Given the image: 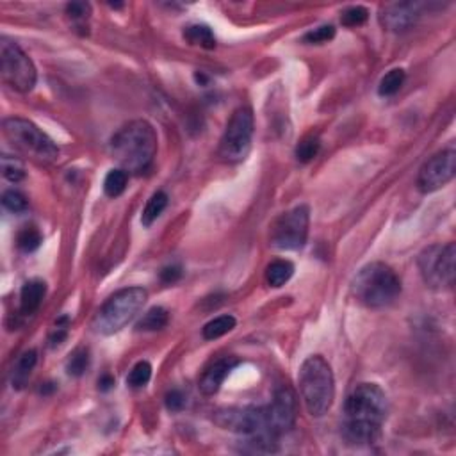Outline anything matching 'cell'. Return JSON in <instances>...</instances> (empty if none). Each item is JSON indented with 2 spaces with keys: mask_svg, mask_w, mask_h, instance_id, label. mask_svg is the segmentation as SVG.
I'll return each mask as SVG.
<instances>
[{
  "mask_svg": "<svg viewBox=\"0 0 456 456\" xmlns=\"http://www.w3.org/2000/svg\"><path fill=\"white\" fill-rule=\"evenodd\" d=\"M388 414V401L380 385L360 383L344 403L343 435L351 445H369L381 435Z\"/></svg>",
  "mask_w": 456,
  "mask_h": 456,
  "instance_id": "6da1fadb",
  "label": "cell"
},
{
  "mask_svg": "<svg viewBox=\"0 0 456 456\" xmlns=\"http://www.w3.org/2000/svg\"><path fill=\"white\" fill-rule=\"evenodd\" d=\"M111 155L127 173H144L157 155V133L147 120L128 121L111 140Z\"/></svg>",
  "mask_w": 456,
  "mask_h": 456,
  "instance_id": "7a4b0ae2",
  "label": "cell"
},
{
  "mask_svg": "<svg viewBox=\"0 0 456 456\" xmlns=\"http://www.w3.org/2000/svg\"><path fill=\"white\" fill-rule=\"evenodd\" d=\"M300 394L312 417H323L335 400V380L330 364L321 355H312L302 364L298 374Z\"/></svg>",
  "mask_w": 456,
  "mask_h": 456,
  "instance_id": "3957f363",
  "label": "cell"
},
{
  "mask_svg": "<svg viewBox=\"0 0 456 456\" xmlns=\"http://www.w3.org/2000/svg\"><path fill=\"white\" fill-rule=\"evenodd\" d=\"M401 295V280L390 266L371 262L357 273L353 280V296L367 309H385Z\"/></svg>",
  "mask_w": 456,
  "mask_h": 456,
  "instance_id": "277c9868",
  "label": "cell"
},
{
  "mask_svg": "<svg viewBox=\"0 0 456 456\" xmlns=\"http://www.w3.org/2000/svg\"><path fill=\"white\" fill-rule=\"evenodd\" d=\"M148 300L143 287H127L114 292L93 317L91 328L99 335H114L121 332L137 316Z\"/></svg>",
  "mask_w": 456,
  "mask_h": 456,
  "instance_id": "5b68a950",
  "label": "cell"
},
{
  "mask_svg": "<svg viewBox=\"0 0 456 456\" xmlns=\"http://www.w3.org/2000/svg\"><path fill=\"white\" fill-rule=\"evenodd\" d=\"M2 127L9 143L25 157L39 164H50L59 157L57 144L32 121L23 118H8Z\"/></svg>",
  "mask_w": 456,
  "mask_h": 456,
  "instance_id": "8992f818",
  "label": "cell"
},
{
  "mask_svg": "<svg viewBox=\"0 0 456 456\" xmlns=\"http://www.w3.org/2000/svg\"><path fill=\"white\" fill-rule=\"evenodd\" d=\"M419 271L422 280L431 289H451L456 275V246L455 242L448 245H433L422 249L419 255Z\"/></svg>",
  "mask_w": 456,
  "mask_h": 456,
  "instance_id": "52a82bcc",
  "label": "cell"
},
{
  "mask_svg": "<svg viewBox=\"0 0 456 456\" xmlns=\"http://www.w3.org/2000/svg\"><path fill=\"white\" fill-rule=\"evenodd\" d=\"M255 130V118L249 107H239L226 123L219 141V157L225 162H241L249 154Z\"/></svg>",
  "mask_w": 456,
  "mask_h": 456,
  "instance_id": "ba28073f",
  "label": "cell"
},
{
  "mask_svg": "<svg viewBox=\"0 0 456 456\" xmlns=\"http://www.w3.org/2000/svg\"><path fill=\"white\" fill-rule=\"evenodd\" d=\"M0 73L6 84L20 93L35 90L38 73L30 57L8 38L0 39Z\"/></svg>",
  "mask_w": 456,
  "mask_h": 456,
  "instance_id": "9c48e42d",
  "label": "cell"
},
{
  "mask_svg": "<svg viewBox=\"0 0 456 456\" xmlns=\"http://www.w3.org/2000/svg\"><path fill=\"white\" fill-rule=\"evenodd\" d=\"M214 422L219 428L234 433L255 437V435H268L275 437L269 421L268 405L264 407H245V408H225L214 415Z\"/></svg>",
  "mask_w": 456,
  "mask_h": 456,
  "instance_id": "30bf717a",
  "label": "cell"
},
{
  "mask_svg": "<svg viewBox=\"0 0 456 456\" xmlns=\"http://www.w3.org/2000/svg\"><path fill=\"white\" fill-rule=\"evenodd\" d=\"M310 211L307 205H298L283 212L271 228V245L278 249H300L305 246L309 238Z\"/></svg>",
  "mask_w": 456,
  "mask_h": 456,
  "instance_id": "8fae6325",
  "label": "cell"
},
{
  "mask_svg": "<svg viewBox=\"0 0 456 456\" xmlns=\"http://www.w3.org/2000/svg\"><path fill=\"white\" fill-rule=\"evenodd\" d=\"M456 173V152L452 148L438 152L437 155L424 162L417 177L419 191L428 195L448 185Z\"/></svg>",
  "mask_w": 456,
  "mask_h": 456,
  "instance_id": "7c38bea8",
  "label": "cell"
},
{
  "mask_svg": "<svg viewBox=\"0 0 456 456\" xmlns=\"http://www.w3.org/2000/svg\"><path fill=\"white\" fill-rule=\"evenodd\" d=\"M269 421H271L273 433H285L296 422V396L289 387L276 388L271 403L268 405Z\"/></svg>",
  "mask_w": 456,
  "mask_h": 456,
  "instance_id": "4fadbf2b",
  "label": "cell"
},
{
  "mask_svg": "<svg viewBox=\"0 0 456 456\" xmlns=\"http://www.w3.org/2000/svg\"><path fill=\"white\" fill-rule=\"evenodd\" d=\"M421 15L422 4L419 2H393L381 6L380 23L390 32H405L417 23Z\"/></svg>",
  "mask_w": 456,
  "mask_h": 456,
  "instance_id": "5bb4252c",
  "label": "cell"
},
{
  "mask_svg": "<svg viewBox=\"0 0 456 456\" xmlns=\"http://www.w3.org/2000/svg\"><path fill=\"white\" fill-rule=\"evenodd\" d=\"M238 364L239 360L234 357H223L219 358V360H216L214 364H211V366L204 371L200 381H198V387H200L202 393H204L205 396H214L219 388H221L226 376L238 367Z\"/></svg>",
  "mask_w": 456,
  "mask_h": 456,
  "instance_id": "9a60e30c",
  "label": "cell"
},
{
  "mask_svg": "<svg viewBox=\"0 0 456 456\" xmlns=\"http://www.w3.org/2000/svg\"><path fill=\"white\" fill-rule=\"evenodd\" d=\"M45 282H42V280H29V282L22 287V292H20V312H22L23 316H32L35 312H38L43 300H45Z\"/></svg>",
  "mask_w": 456,
  "mask_h": 456,
  "instance_id": "2e32d148",
  "label": "cell"
},
{
  "mask_svg": "<svg viewBox=\"0 0 456 456\" xmlns=\"http://www.w3.org/2000/svg\"><path fill=\"white\" fill-rule=\"evenodd\" d=\"M36 362H38V353L35 350H29L22 355V357L16 360L15 367H13L11 373V385L13 388H23L25 383L29 381L30 373L36 367Z\"/></svg>",
  "mask_w": 456,
  "mask_h": 456,
  "instance_id": "e0dca14e",
  "label": "cell"
},
{
  "mask_svg": "<svg viewBox=\"0 0 456 456\" xmlns=\"http://www.w3.org/2000/svg\"><path fill=\"white\" fill-rule=\"evenodd\" d=\"M292 275H295V264L289 260H273L271 264L266 268V282L275 289L285 285L292 278Z\"/></svg>",
  "mask_w": 456,
  "mask_h": 456,
  "instance_id": "ac0fdd59",
  "label": "cell"
},
{
  "mask_svg": "<svg viewBox=\"0 0 456 456\" xmlns=\"http://www.w3.org/2000/svg\"><path fill=\"white\" fill-rule=\"evenodd\" d=\"M184 39L189 43V45L202 47V49H207V50L214 49L216 47V36L214 32H212V29L207 25H200V23L185 27Z\"/></svg>",
  "mask_w": 456,
  "mask_h": 456,
  "instance_id": "d6986e66",
  "label": "cell"
},
{
  "mask_svg": "<svg viewBox=\"0 0 456 456\" xmlns=\"http://www.w3.org/2000/svg\"><path fill=\"white\" fill-rule=\"evenodd\" d=\"M170 323V314L162 307H152L147 314L136 324L137 332H157V330L166 328Z\"/></svg>",
  "mask_w": 456,
  "mask_h": 456,
  "instance_id": "ffe728a7",
  "label": "cell"
},
{
  "mask_svg": "<svg viewBox=\"0 0 456 456\" xmlns=\"http://www.w3.org/2000/svg\"><path fill=\"white\" fill-rule=\"evenodd\" d=\"M235 324H238V321H235V317L230 316V314H226V316H219L205 324L204 330H202V335H204L205 340L219 339V337H223V335H226L228 332H232V330L235 328Z\"/></svg>",
  "mask_w": 456,
  "mask_h": 456,
  "instance_id": "44dd1931",
  "label": "cell"
},
{
  "mask_svg": "<svg viewBox=\"0 0 456 456\" xmlns=\"http://www.w3.org/2000/svg\"><path fill=\"white\" fill-rule=\"evenodd\" d=\"M168 207V195L164 191L154 192L150 197V200L147 202V207H144L143 214H141V223L143 226H152L161 214L164 212V209Z\"/></svg>",
  "mask_w": 456,
  "mask_h": 456,
  "instance_id": "7402d4cb",
  "label": "cell"
},
{
  "mask_svg": "<svg viewBox=\"0 0 456 456\" xmlns=\"http://www.w3.org/2000/svg\"><path fill=\"white\" fill-rule=\"evenodd\" d=\"M405 77H407L405 75V70L401 68H394L385 73V75L381 77L380 84H378V93H380V97H393V94H396L398 91L403 87Z\"/></svg>",
  "mask_w": 456,
  "mask_h": 456,
  "instance_id": "603a6c76",
  "label": "cell"
},
{
  "mask_svg": "<svg viewBox=\"0 0 456 456\" xmlns=\"http://www.w3.org/2000/svg\"><path fill=\"white\" fill-rule=\"evenodd\" d=\"M128 182V173L121 168H116V170H111L107 173L106 180H104V192H106L109 198H118L120 195H123V191L127 189Z\"/></svg>",
  "mask_w": 456,
  "mask_h": 456,
  "instance_id": "cb8c5ba5",
  "label": "cell"
},
{
  "mask_svg": "<svg viewBox=\"0 0 456 456\" xmlns=\"http://www.w3.org/2000/svg\"><path fill=\"white\" fill-rule=\"evenodd\" d=\"M43 235L36 226H23L22 230L16 235V246L20 248V252L23 253H32L42 246Z\"/></svg>",
  "mask_w": 456,
  "mask_h": 456,
  "instance_id": "d4e9b609",
  "label": "cell"
},
{
  "mask_svg": "<svg viewBox=\"0 0 456 456\" xmlns=\"http://www.w3.org/2000/svg\"><path fill=\"white\" fill-rule=\"evenodd\" d=\"M319 150H321L319 136H316V134H309V136L303 137V140L300 141L298 147H296V159H298L300 162H303V164H307V162H310L312 159L317 157Z\"/></svg>",
  "mask_w": 456,
  "mask_h": 456,
  "instance_id": "484cf974",
  "label": "cell"
},
{
  "mask_svg": "<svg viewBox=\"0 0 456 456\" xmlns=\"http://www.w3.org/2000/svg\"><path fill=\"white\" fill-rule=\"evenodd\" d=\"M87 367H90V351L86 347H77L66 362V373L70 376L79 378L86 373Z\"/></svg>",
  "mask_w": 456,
  "mask_h": 456,
  "instance_id": "4316f807",
  "label": "cell"
},
{
  "mask_svg": "<svg viewBox=\"0 0 456 456\" xmlns=\"http://www.w3.org/2000/svg\"><path fill=\"white\" fill-rule=\"evenodd\" d=\"M150 378H152L150 362H147V360H141V362H137L136 366L130 369V373H128L127 385L133 388H141V387H144L148 381H150Z\"/></svg>",
  "mask_w": 456,
  "mask_h": 456,
  "instance_id": "83f0119b",
  "label": "cell"
},
{
  "mask_svg": "<svg viewBox=\"0 0 456 456\" xmlns=\"http://www.w3.org/2000/svg\"><path fill=\"white\" fill-rule=\"evenodd\" d=\"M2 205H4L6 211L13 212V214H22L29 209L27 198L20 191H15V189H9L2 195Z\"/></svg>",
  "mask_w": 456,
  "mask_h": 456,
  "instance_id": "f1b7e54d",
  "label": "cell"
},
{
  "mask_svg": "<svg viewBox=\"0 0 456 456\" xmlns=\"http://www.w3.org/2000/svg\"><path fill=\"white\" fill-rule=\"evenodd\" d=\"M2 175H4L6 180L15 182L16 184V182L25 178V168H23V164L18 159L4 155V157H2Z\"/></svg>",
  "mask_w": 456,
  "mask_h": 456,
  "instance_id": "f546056e",
  "label": "cell"
},
{
  "mask_svg": "<svg viewBox=\"0 0 456 456\" xmlns=\"http://www.w3.org/2000/svg\"><path fill=\"white\" fill-rule=\"evenodd\" d=\"M335 38V27L333 25H321L317 29L309 30L305 36H303V42L309 43V45H323V43H328Z\"/></svg>",
  "mask_w": 456,
  "mask_h": 456,
  "instance_id": "4dcf8cb0",
  "label": "cell"
},
{
  "mask_svg": "<svg viewBox=\"0 0 456 456\" xmlns=\"http://www.w3.org/2000/svg\"><path fill=\"white\" fill-rule=\"evenodd\" d=\"M367 18H369V11L362 6H351L340 15V22L346 27H360L367 22Z\"/></svg>",
  "mask_w": 456,
  "mask_h": 456,
  "instance_id": "1f68e13d",
  "label": "cell"
},
{
  "mask_svg": "<svg viewBox=\"0 0 456 456\" xmlns=\"http://www.w3.org/2000/svg\"><path fill=\"white\" fill-rule=\"evenodd\" d=\"M66 15H68L77 25H82V23H86V20L90 18L91 6L87 4V2H72V4L66 6Z\"/></svg>",
  "mask_w": 456,
  "mask_h": 456,
  "instance_id": "d6a6232c",
  "label": "cell"
},
{
  "mask_svg": "<svg viewBox=\"0 0 456 456\" xmlns=\"http://www.w3.org/2000/svg\"><path fill=\"white\" fill-rule=\"evenodd\" d=\"M68 326H70V319L66 316L57 319L56 326H54L52 333H50V344H52V346H59V344H63V340L66 339V335H68Z\"/></svg>",
  "mask_w": 456,
  "mask_h": 456,
  "instance_id": "836d02e7",
  "label": "cell"
},
{
  "mask_svg": "<svg viewBox=\"0 0 456 456\" xmlns=\"http://www.w3.org/2000/svg\"><path fill=\"white\" fill-rule=\"evenodd\" d=\"M185 407V396L182 390L173 388L166 394V408L170 412H180Z\"/></svg>",
  "mask_w": 456,
  "mask_h": 456,
  "instance_id": "e575fe53",
  "label": "cell"
},
{
  "mask_svg": "<svg viewBox=\"0 0 456 456\" xmlns=\"http://www.w3.org/2000/svg\"><path fill=\"white\" fill-rule=\"evenodd\" d=\"M180 278H182V268H180V266L171 264V266H166V268H164L161 271V282L168 283V285H170V283L178 282Z\"/></svg>",
  "mask_w": 456,
  "mask_h": 456,
  "instance_id": "d590c367",
  "label": "cell"
},
{
  "mask_svg": "<svg viewBox=\"0 0 456 456\" xmlns=\"http://www.w3.org/2000/svg\"><path fill=\"white\" fill-rule=\"evenodd\" d=\"M113 385H114V378L109 376V374H104V376L99 380V388L100 390H104V393L109 390V388H113Z\"/></svg>",
  "mask_w": 456,
  "mask_h": 456,
  "instance_id": "8d00e7d4",
  "label": "cell"
}]
</instances>
